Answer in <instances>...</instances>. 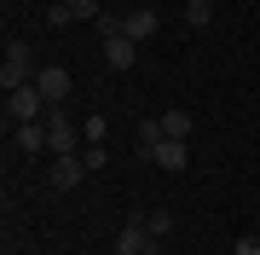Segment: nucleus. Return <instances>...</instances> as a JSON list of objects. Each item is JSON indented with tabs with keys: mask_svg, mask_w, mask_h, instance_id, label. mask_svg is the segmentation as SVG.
<instances>
[{
	"mask_svg": "<svg viewBox=\"0 0 260 255\" xmlns=\"http://www.w3.org/2000/svg\"><path fill=\"white\" fill-rule=\"evenodd\" d=\"M47 110H52V104L41 99V87H35V81H29V87H12V93H6V122H12V128H18V122H47Z\"/></svg>",
	"mask_w": 260,
	"mask_h": 255,
	"instance_id": "nucleus-1",
	"label": "nucleus"
},
{
	"mask_svg": "<svg viewBox=\"0 0 260 255\" xmlns=\"http://www.w3.org/2000/svg\"><path fill=\"white\" fill-rule=\"evenodd\" d=\"M35 81V52L23 47V41H6V58H0V87H29Z\"/></svg>",
	"mask_w": 260,
	"mask_h": 255,
	"instance_id": "nucleus-2",
	"label": "nucleus"
},
{
	"mask_svg": "<svg viewBox=\"0 0 260 255\" xmlns=\"http://www.w3.org/2000/svg\"><path fill=\"white\" fill-rule=\"evenodd\" d=\"M75 139H81V122H70L64 104H52V110H47V151L75 157Z\"/></svg>",
	"mask_w": 260,
	"mask_h": 255,
	"instance_id": "nucleus-3",
	"label": "nucleus"
},
{
	"mask_svg": "<svg viewBox=\"0 0 260 255\" xmlns=\"http://www.w3.org/2000/svg\"><path fill=\"white\" fill-rule=\"evenodd\" d=\"M156 244L162 238L145 226V215H127L121 220V238H116V255H156Z\"/></svg>",
	"mask_w": 260,
	"mask_h": 255,
	"instance_id": "nucleus-4",
	"label": "nucleus"
},
{
	"mask_svg": "<svg viewBox=\"0 0 260 255\" xmlns=\"http://www.w3.org/2000/svg\"><path fill=\"white\" fill-rule=\"evenodd\" d=\"M87 18H104V12H99V0H52V6H47V23H52V29L87 23Z\"/></svg>",
	"mask_w": 260,
	"mask_h": 255,
	"instance_id": "nucleus-5",
	"label": "nucleus"
},
{
	"mask_svg": "<svg viewBox=\"0 0 260 255\" xmlns=\"http://www.w3.org/2000/svg\"><path fill=\"white\" fill-rule=\"evenodd\" d=\"M35 87H41V99H47V104H64L75 81H70L64 64H41V70H35Z\"/></svg>",
	"mask_w": 260,
	"mask_h": 255,
	"instance_id": "nucleus-6",
	"label": "nucleus"
},
{
	"mask_svg": "<svg viewBox=\"0 0 260 255\" xmlns=\"http://www.w3.org/2000/svg\"><path fill=\"white\" fill-rule=\"evenodd\" d=\"M133 52H139V41H133V35H121V29H116V35H104V64H110V70H127Z\"/></svg>",
	"mask_w": 260,
	"mask_h": 255,
	"instance_id": "nucleus-7",
	"label": "nucleus"
},
{
	"mask_svg": "<svg viewBox=\"0 0 260 255\" xmlns=\"http://www.w3.org/2000/svg\"><path fill=\"white\" fill-rule=\"evenodd\" d=\"M156 29H162V18H156L150 6H133L127 18H121V35H133V41H150Z\"/></svg>",
	"mask_w": 260,
	"mask_h": 255,
	"instance_id": "nucleus-8",
	"label": "nucleus"
},
{
	"mask_svg": "<svg viewBox=\"0 0 260 255\" xmlns=\"http://www.w3.org/2000/svg\"><path fill=\"white\" fill-rule=\"evenodd\" d=\"M87 180V162H81V151L75 157H58V168H52V191H75Z\"/></svg>",
	"mask_w": 260,
	"mask_h": 255,
	"instance_id": "nucleus-9",
	"label": "nucleus"
},
{
	"mask_svg": "<svg viewBox=\"0 0 260 255\" xmlns=\"http://www.w3.org/2000/svg\"><path fill=\"white\" fill-rule=\"evenodd\" d=\"M150 162H156V168H185V162H191V145L185 139H162L156 151H150Z\"/></svg>",
	"mask_w": 260,
	"mask_h": 255,
	"instance_id": "nucleus-10",
	"label": "nucleus"
},
{
	"mask_svg": "<svg viewBox=\"0 0 260 255\" xmlns=\"http://www.w3.org/2000/svg\"><path fill=\"white\" fill-rule=\"evenodd\" d=\"M156 122H162V133H168V139H185V145H191V133H197V122H191V110H162Z\"/></svg>",
	"mask_w": 260,
	"mask_h": 255,
	"instance_id": "nucleus-11",
	"label": "nucleus"
},
{
	"mask_svg": "<svg viewBox=\"0 0 260 255\" xmlns=\"http://www.w3.org/2000/svg\"><path fill=\"white\" fill-rule=\"evenodd\" d=\"M12 139H18V151H47V122H18Z\"/></svg>",
	"mask_w": 260,
	"mask_h": 255,
	"instance_id": "nucleus-12",
	"label": "nucleus"
},
{
	"mask_svg": "<svg viewBox=\"0 0 260 255\" xmlns=\"http://www.w3.org/2000/svg\"><path fill=\"white\" fill-rule=\"evenodd\" d=\"M162 139H168V133H162V122H156V116H150V122H139V157H150Z\"/></svg>",
	"mask_w": 260,
	"mask_h": 255,
	"instance_id": "nucleus-13",
	"label": "nucleus"
},
{
	"mask_svg": "<svg viewBox=\"0 0 260 255\" xmlns=\"http://www.w3.org/2000/svg\"><path fill=\"white\" fill-rule=\"evenodd\" d=\"M185 23L191 29H208L214 23V0H191V6H185Z\"/></svg>",
	"mask_w": 260,
	"mask_h": 255,
	"instance_id": "nucleus-14",
	"label": "nucleus"
},
{
	"mask_svg": "<svg viewBox=\"0 0 260 255\" xmlns=\"http://www.w3.org/2000/svg\"><path fill=\"white\" fill-rule=\"evenodd\" d=\"M145 226L156 232V238H168V232H174V215H168V209H150V215H145Z\"/></svg>",
	"mask_w": 260,
	"mask_h": 255,
	"instance_id": "nucleus-15",
	"label": "nucleus"
},
{
	"mask_svg": "<svg viewBox=\"0 0 260 255\" xmlns=\"http://www.w3.org/2000/svg\"><path fill=\"white\" fill-rule=\"evenodd\" d=\"M81 139L87 145H104V116H87V122H81Z\"/></svg>",
	"mask_w": 260,
	"mask_h": 255,
	"instance_id": "nucleus-16",
	"label": "nucleus"
},
{
	"mask_svg": "<svg viewBox=\"0 0 260 255\" xmlns=\"http://www.w3.org/2000/svg\"><path fill=\"white\" fill-rule=\"evenodd\" d=\"M81 162H87V174H93V168H104V145H87V151H81Z\"/></svg>",
	"mask_w": 260,
	"mask_h": 255,
	"instance_id": "nucleus-17",
	"label": "nucleus"
},
{
	"mask_svg": "<svg viewBox=\"0 0 260 255\" xmlns=\"http://www.w3.org/2000/svg\"><path fill=\"white\" fill-rule=\"evenodd\" d=\"M232 255H260V238H254V232H249V238H237V249H232Z\"/></svg>",
	"mask_w": 260,
	"mask_h": 255,
	"instance_id": "nucleus-18",
	"label": "nucleus"
}]
</instances>
